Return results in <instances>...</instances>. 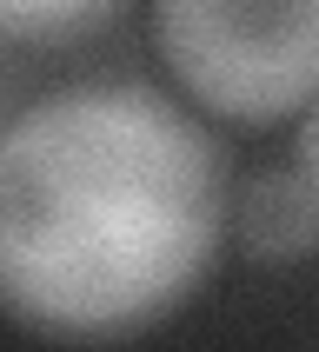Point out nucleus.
Returning <instances> with one entry per match:
<instances>
[{
    "label": "nucleus",
    "instance_id": "obj_5",
    "mask_svg": "<svg viewBox=\"0 0 319 352\" xmlns=\"http://www.w3.org/2000/svg\"><path fill=\"white\" fill-rule=\"evenodd\" d=\"M293 160H299L293 173L306 179V193L319 199V100H313V107H306V120H299V140H293Z\"/></svg>",
    "mask_w": 319,
    "mask_h": 352
},
{
    "label": "nucleus",
    "instance_id": "obj_2",
    "mask_svg": "<svg viewBox=\"0 0 319 352\" xmlns=\"http://www.w3.org/2000/svg\"><path fill=\"white\" fill-rule=\"evenodd\" d=\"M153 40L213 120L273 126L319 100V0H166Z\"/></svg>",
    "mask_w": 319,
    "mask_h": 352
},
{
    "label": "nucleus",
    "instance_id": "obj_1",
    "mask_svg": "<svg viewBox=\"0 0 319 352\" xmlns=\"http://www.w3.org/2000/svg\"><path fill=\"white\" fill-rule=\"evenodd\" d=\"M233 166L146 80H80L0 126V319L54 346H126L206 286Z\"/></svg>",
    "mask_w": 319,
    "mask_h": 352
},
{
    "label": "nucleus",
    "instance_id": "obj_4",
    "mask_svg": "<svg viewBox=\"0 0 319 352\" xmlns=\"http://www.w3.org/2000/svg\"><path fill=\"white\" fill-rule=\"evenodd\" d=\"M113 20V0H0V40H74Z\"/></svg>",
    "mask_w": 319,
    "mask_h": 352
},
{
    "label": "nucleus",
    "instance_id": "obj_3",
    "mask_svg": "<svg viewBox=\"0 0 319 352\" xmlns=\"http://www.w3.org/2000/svg\"><path fill=\"white\" fill-rule=\"evenodd\" d=\"M233 226H239V246L253 259H306V253H319V199L306 193V179L293 166H266V173L239 179Z\"/></svg>",
    "mask_w": 319,
    "mask_h": 352
}]
</instances>
